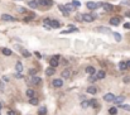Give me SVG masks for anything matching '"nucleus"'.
<instances>
[{
  "mask_svg": "<svg viewBox=\"0 0 130 115\" xmlns=\"http://www.w3.org/2000/svg\"><path fill=\"white\" fill-rule=\"evenodd\" d=\"M96 16H97L96 14H83L82 19H83V22H86V23H91V22H93V19H95Z\"/></svg>",
  "mask_w": 130,
  "mask_h": 115,
  "instance_id": "f257e3e1",
  "label": "nucleus"
},
{
  "mask_svg": "<svg viewBox=\"0 0 130 115\" xmlns=\"http://www.w3.org/2000/svg\"><path fill=\"white\" fill-rule=\"evenodd\" d=\"M58 63H60V56H53L51 58V61H49V66L54 67V68L58 66Z\"/></svg>",
  "mask_w": 130,
  "mask_h": 115,
  "instance_id": "f03ea898",
  "label": "nucleus"
},
{
  "mask_svg": "<svg viewBox=\"0 0 130 115\" xmlns=\"http://www.w3.org/2000/svg\"><path fill=\"white\" fill-rule=\"evenodd\" d=\"M86 6L90 9V10H95V9H97V8H100V6H102V4L101 3H98V4H96V3H92V1H88L87 4H86Z\"/></svg>",
  "mask_w": 130,
  "mask_h": 115,
  "instance_id": "7ed1b4c3",
  "label": "nucleus"
},
{
  "mask_svg": "<svg viewBox=\"0 0 130 115\" xmlns=\"http://www.w3.org/2000/svg\"><path fill=\"white\" fill-rule=\"evenodd\" d=\"M37 3H38V5H39V6H44V8L51 6L52 4H53L52 0H38Z\"/></svg>",
  "mask_w": 130,
  "mask_h": 115,
  "instance_id": "20e7f679",
  "label": "nucleus"
},
{
  "mask_svg": "<svg viewBox=\"0 0 130 115\" xmlns=\"http://www.w3.org/2000/svg\"><path fill=\"white\" fill-rule=\"evenodd\" d=\"M104 100H105V101H107V103H111V101H114V100H115V96H114V94L109 92V94L104 95Z\"/></svg>",
  "mask_w": 130,
  "mask_h": 115,
  "instance_id": "39448f33",
  "label": "nucleus"
},
{
  "mask_svg": "<svg viewBox=\"0 0 130 115\" xmlns=\"http://www.w3.org/2000/svg\"><path fill=\"white\" fill-rule=\"evenodd\" d=\"M120 20H121V19H120L119 16H113V18L110 19V24L116 27V25H119V24H120Z\"/></svg>",
  "mask_w": 130,
  "mask_h": 115,
  "instance_id": "423d86ee",
  "label": "nucleus"
},
{
  "mask_svg": "<svg viewBox=\"0 0 130 115\" xmlns=\"http://www.w3.org/2000/svg\"><path fill=\"white\" fill-rule=\"evenodd\" d=\"M52 85L54 87H61L62 85H63V81H62V78H56L52 81Z\"/></svg>",
  "mask_w": 130,
  "mask_h": 115,
  "instance_id": "0eeeda50",
  "label": "nucleus"
},
{
  "mask_svg": "<svg viewBox=\"0 0 130 115\" xmlns=\"http://www.w3.org/2000/svg\"><path fill=\"white\" fill-rule=\"evenodd\" d=\"M1 19H3L4 22H14L15 18L11 16V15H9V14H3V15H1Z\"/></svg>",
  "mask_w": 130,
  "mask_h": 115,
  "instance_id": "6e6552de",
  "label": "nucleus"
},
{
  "mask_svg": "<svg viewBox=\"0 0 130 115\" xmlns=\"http://www.w3.org/2000/svg\"><path fill=\"white\" fill-rule=\"evenodd\" d=\"M49 25H51V28H60L61 27V23L56 19H51V23H49Z\"/></svg>",
  "mask_w": 130,
  "mask_h": 115,
  "instance_id": "1a4fd4ad",
  "label": "nucleus"
},
{
  "mask_svg": "<svg viewBox=\"0 0 130 115\" xmlns=\"http://www.w3.org/2000/svg\"><path fill=\"white\" fill-rule=\"evenodd\" d=\"M56 73V68L54 67H51V66H49V67L46 70V75L47 76H52V75H54Z\"/></svg>",
  "mask_w": 130,
  "mask_h": 115,
  "instance_id": "9d476101",
  "label": "nucleus"
},
{
  "mask_svg": "<svg viewBox=\"0 0 130 115\" xmlns=\"http://www.w3.org/2000/svg\"><path fill=\"white\" fill-rule=\"evenodd\" d=\"M58 9H60V10L62 11V14H63L65 16H67V15H68V10L66 9V6H65V5H62V4H60V5H58Z\"/></svg>",
  "mask_w": 130,
  "mask_h": 115,
  "instance_id": "9b49d317",
  "label": "nucleus"
},
{
  "mask_svg": "<svg viewBox=\"0 0 130 115\" xmlns=\"http://www.w3.org/2000/svg\"><path fill=\"white\" fill-rule=\"evenodd\" d=\"M105 76H106L105 71H98V72H96V78H97V80H102V78H105Z\"/></svg>",
  "mask_w": 130,
  "mask_h": 115,
  "instance_id": "f8f14e48",
  "label": "nucleus"
},
{
  "mask_svg": "<svg viewBox=\"0 0 130 115\" xmlns=\"http://www.w3.org/2000/svg\"><path fill=\"white\" fill-rule=\"evenodd\" d=\"M28 6H29V8H32V9L38 8V3H37V0H30V1H28Z\"/></svg>",
  "mask_w": 130,
  "mask_h": 115,
  "instance_id": "ddd939ff",
  "label": "nucleus"
},
{
  "mask_svg": "<svg viewBox=\"0 0 130 115\" xmlns=\"http://www.w3.org/2000/svg\"><path fill=\"white\" fill-rule=\"evenodd\" d=\"M15 70H16V72H23V65H22V62H16L15 63Z\"/></svg>",
  "mask_w": 130,
  "mask_h": 115,
  "instance_id": "4468645a",
  "label": "nucleus"
},
{
  "mask_svg": "<svg viewBox=\"0 0 130 115\" xmlns=\"http://www.w3.org/2000/svg\"><path fill=\"white\" fill-rule=\"evenodd\" d=\"M86 72L88 75H95L96 70H95V67H92V66H88V67H86Z\"/></svg>",
  "mask_w": 130,
  "mask_h": 115,
  "instance_id": "2eb2a0df",
  "label": "nucleus"
},
{
  "mask_svg": "<svg viewBox=\"0 0 130 115\" xmlns=\"http://www.w3.org/2000/svg\"><path fill=\"white\" fill-rule=\"evenodd\" d=\"M62 77L63 78H70L71 77V71L70 70H63V72H62Z\"/></svg>",
  "mask_w": 130,
  "mask_h": 115,
  "instance_id": "dca6fc26",
  "label": "nucleus"
},
{
  "mask_svg": "<svg viewBox=\"0 0 130 115\" xmlns=\"http://www.w3.org/2000/svg\"><path fill=\"white\" fill-rule=\"evenodd\" d=\"M102 8H104L105 11H111L114 9V6L111 5V4H102Z\"/></svg>",
  "mask_w": 130,
  "mask_h": 115,
  "instance_id": "f3484780",
  "label": "nucleus"
},
{
  "mask_svg": "<svg viewBox=\"0 0 130 115\" xmlns=\"http://www.w3.org/2000/svg\"><path fill=\"white\" fill-rule=\"evenodd\" d=\"M87 92L88 94H91V95H95L97 92V88L95 86H90V87H87Z\"/></svg>",
  "mask_w": 130,
  "mask_h": 115,
  "instance_id": "a211bd4d",
  "label": "nucleus"
},
{
  "mask_svg": "<svg viewBox=\"0 0 130 115\" xmlns=\"http://www.w3.org/2000/svg\"><path fill=\"white\" fill-rule=\"evenodd\" d=\"M97 32H101V33H110L111 30L109 28H106V27H98L97 28Z\"/></svg>",
  "mask_w": 130,
  "mask_h": 115,
  "instance_id": "6ab92c4d",
  "label": "nucleus"
},
{
  "mask_svg": "<svg viewBox=\"0 0 130 115\" xmlns=\"http://www.w3.org/2000/svg\"><path fill=\"white\" fill-rule=\"evenodd\" d=\"M25 94H27V96H28L29 99H32V97H34V90L33 88H28V90L25 91Z\"/></svg>",
  "mask_w": 130,
  "mask_h": 115,
  "instance_id": "aec40b11",
  "label": "nucleus"
},
{
  "mask_svg": "<svg viewBox=\"0 0 130 115\" xmlns=\"http://www.w3.org/2000/svg\"><path fill=\"white\" fill-rule=\"evenodd\" d=\"M75 32H78V29L77 28H75V27H71V28H68V29H67V30H63V32H62V33H75Z\"/></svg>",
  "mask_w": 130,
  "mask_h": 115,
  "instance_id": "412c9836",
  "label": "nucleus"
},
{
  "mask_svg": "<svg viewBox=\"0 0 130 115\" xmlns=\"http://www.w3.org/2000/svg\"><path fill=\"white\" fill-rule=\"evenodd\" d=\"M124 100H125V96H118V97H115L114 103H115V104H121Z\"/></svg>",
  "mask_w": 130,
  "mask_h": 115,
  "instance_id": "4be33fe9",
  "label": "nucleus"
},
{
  "mask_svg": "<svg viewBox=\"0 0 130 115\" xmlns=\"http://www.w3.org/2000/svg\"><path fill=\"white\" fill-rule=\"evenodd\" d=\"M1 52H3V55H4V56H11V53H13L11 49H9V48H3V51H1Z\"/></svg>",
  "mask_w": 130,
  "mask_h": 115,
  "instance_id": "5701e85b",
  "label": "nucleus"
},
{
  "mask_svg": "<svg viewBox=\"0 0 130 115\" xmlns=\"http://www.w3.org/2000/svg\"><path fill=\"white\" fill-rule=\"evenodd\" d=\"M46 113H47V109H46V106H42V108L38 110V115H46Z\"/></svg>",
  "mask_w": 130,
  "mask_h": 115,
  "instance_id": "b1692460",
  "label": "nucleus"
},
{
  "mask_svg": "<svg viewBox=\"0 0 130 115\" xmlns=\"http://www.w3.org/2000/svg\"><path fill=\"white\" fill-rule=\"evenodd\" d=\"M34 18H35V14H30V15L24 18V22H25V23H28V22H30L32 19H34Z\"/></svg>",
  "mask_w": 130,
  "mask_h": 115,
  "instance_id": "393cba45",
  "label": "nucleus"
},
{
  "mask_svg": "<svg viewBox=\"0 0 130 115\" xmlns=\"http://www.w3.org/2000/svg\"><path fill=\"white\" fill-rule=\"evenodd\" d=\"M119 68L121 70V71H125L128 67H126V62H120L119 63Z\"/></svg>",
  "mask_w": 130,
  "mask_h": 115,
  "instance_id": "a878e982",
  "label": "nucleus"
},
{
  "mask_svg": "<svg viewBox=\"0 0 130 115\" xmlns=\"http://www.w3.org/2000/svg\"><path fill=\"white\" fill-rule=\"evenodd\" d=\"M41 81H42L41 77H33V80H32V82L30 83H35V85H38V83H41Z\"/></svg>",
  "mask_w": 130,
  "mask_h": 115,
  "instance_id": "bb28decb",
  "label": "nucleus"
},
{
  "mask_svg": "<svg viewBox=\"0 0 130 115\" xmlns=\"http://www.w3.org/2000/svg\"><path fill=\"white\" fill-rule=\"evenodd\" d=\"M114 38H115L116 42H120V41H121V35H120L119 33H116V32L114 33Z\"/></svg>",
  "mask_w": 130,
  "mask_h": 115,
  "instance_id": "cd10ccee",
  "label": "nucleus"
},
{
  "mask_svg": "<svg viewBox=\"0 0 130 115\" xmlns=\"http://www.w3.org/2000/svg\"><path fill=\"white\" fill-rule=\"evenodd\" d=\"M116 113H118V109H116V108H110L109 109V114L110 115H115Z\"/></svg>",
  "mask_w": 130,
  "mask_h": 115,
  "instance_id": "c85d7f7f",
  "label": "nucleus"
},
{
  "mask_svg": "<svg viewBox=\"0 0 130 115\" xmlns=\"http://www.w3.org/2000/svg\"><path fill=\"white\" fill-rule=\"evenodd\" d=\"M29 103L32 105H38V100L35 99V97H32V99H29Z\"/></svg>",
  "mask_w": 130,
  "mask_h": 115,
  "instance_id": "c756f323",
  "label": "nucleus"
},
{
  "mask_svg": "<svg viewBox=\"0 0 130 115\" xmlns=\"http://www.w3.org/2000/svg\"><path fill=\"white\" fill-rule=\"evenodd\" d=\"M72 5H73L75 8H80V6H81V3L77 1V0H73V1H72Z\"/></svg>",
  "mask_w": 130,
  "mask_h": 115,
  "instance_id": "7c9ffc66",
  "label": "nucleus"
},
{
  "mask_svg": "<svg viewBox=\"0 0 130 115\" xmlns=\"http://www.w3.org/2000/svg\"><path fill=\"white\" fill-rule=\"evenodd\" d=\"M22 55H23L24 57H29V56H30V53L27 51V49H22Z\"/></svg>",
  "mask_w": 130,
  "mask_h": 115,
  "instance_id": "2f4dec72",
  "label": "nucleus"
},
{
  "mask_svg": "<svg viewBox=\"0 0 130 115\" xmlns=\"http://www.w3.org/2000/svg\"><path fill=\"white\" fill-rule=\"evenodd\" d=\"M28 72H29V75H30V76H35V73H37V71H35L34 68H30V70L28 71Z\"/></svg>",
  "mask_w": 130,
  "mask_h": 115,
  "instance_id": "473e14b6",
  "label": "nucleus"
},
{
  "mask_svg": "<svg viewBox=\"0 0 130 115\" xmlns=\"http://www.w3.org/2000/svg\"><path fill=\"white\" fill-rule=\"evenodd\" d=\"M88 106H96V100H90L88 101Z\"/></svg>",
  "mask_w": 130,
  "mask_h": 115,
  "instance_id": "72a5a7b5",
  "label": "nucleus"
},
{
  "mask_svg": "<svg viewBox=\"0 0 130 115\" xmlns=\"http://www.w3.org/2000/svg\"><path fill=\"white\" fill-rule=\"evenodd\" d=\"M73 5H72V4H70V5H68V4H67V5H66V9H67V10H68V13H70V10H73Z\"/></svg>",
  "mask_w": 130,
  "mask_h": 115,
  "instance_id": "f704fd0d",
  "label": "nucleus"
},
{
  "mask_svg": "<svg viewBox=\"0 0 130 115\" xmlns=\"http://www.w3.org/2000/svg\"><path fill=\"white\" fill-rule=\"evenodd\" d=\"M6 115H16V113L14 111V110H8V113Z\"/></svg>",
  "mask_w": 130,
  "mask_h": 115,
  "instance_id": "c9c22d12",
  "label": "nucleus"
},
{
  "mask_svg": "<svg viewBox=\"0 0 130 115\" xmlns=\"http://www.w3.org/2000/svg\"><path fill=\"white\" fill-rule=\"evenodd\" d=\"M96 76H93V75H90V81H91V82H93V81H96Z\"/></svg>",
  "mask_w": 130,
  "mask_h": 115,
  "instance_id": "e433bc0d",
  "label": "nucleus"
},
{
  "mask_svg": "<svg viewBox=\"0 0 130 115\" xmlns=\"http://www.w3.org/2000/svg\"><path fill=\"white\" fill-rule=\"evenodd\" d=\"M4 91V82H3V80L0 81V92H3Z\"/></svg>",
  "mask_w": 130,
  "mask_h": 115,
  "instance_id": "4c0bfd02",
  "label": "nucleus"
},
{
  "mask_svg": "<svg viewBox=\"0 0 130 115\" xmlns=\"http://www.w3.org/2000/svg\"><path fill=\"white\" fill-rule=\"evenodd\" d=\"M121 108H123L124 110H126V111H130V106H129V105H123Z\"/></svg>",
  "mask_w": 130,
  "mask_h": 115,
  "instance_id": "58836bf2",
  "label": "nucleus"
},
{
  "mask_svg": "<svg viewBox=\"0 0 130 115\" xmlns=\"http://www.w3.org/2000/svg\"><path fill=\"white\" fill-rule=\"evenodd\" d=\"M129 81H130V77L125 76V77H124V83H129Z\"/></svg>",
  "mask_w": 130,
  "mask_h": 115,
  "instance_id": "ea45409f",
  "label": "nucleus"
},
{
  "mask_svg": "<svg viewBox=\"0 0 130 115\" xmlns=\"http://www.w3.org/2000/svg\"><path fill=\"white\" fill-rule=\"evenodd\" d=\"M18 10H19L20 13H25V9H24V8H22V6H18Z\"/></svg>",
  "mask_w": 130,
  "mask_h": 115,
  "instance_id": "a19ab883",
  "label": "nucleus"
},
{
  "mask_svg": "<svg viewBox=\"0 0 130 115\" xmlns=\"http://www.w3.org/2000/svg\"><path fill=\"white\" fill-rule=\"evenodd\" d=\"M76 19H77V20H83V19H82V15H81V14H77V15H76Z\"/></svg>",
  "mask_w": 130,
  "mask_h": 115,
  "instance_id": "79ce46f5",
  "label": "nucleus"
},
{
  "mask_svg": "<svg viewBox=\"0 0 130 115\" xmlns=\"http://www.w3.org/2000/svg\"><path fill=\"white\" fill-rule=\"evenodd\" d=\"M124 28L125 29H130V23H125L124 24Z\"/></svg>",
  "mask_w": 130,
  "mask_h": 115,
  "instance_id": "37998d69",
  "label": "nucleus"
},
{
  "mask_svg": "<svg viewBox=\"0 0 130 115\" xmlns=\"http://www.w3.org/2000/svg\"><path fill=\"white\" fill-rule=\"evenodd\" d=\"M82 106H83V108H87V106H88V101H83Z\"/></svg>",
  "mask_w": 130,
  "mask_h": 115,
  "instance_id": "c03bdc74",
  "label": "nucleus"
},
{
  "mask_svg": "<svg viewBox=\"0 0 130 115\" xmlns=\"http://www.w3.org/2000/svg\"><path fill=\"white\" fill-rule=\"evenodd\" d=\"M15 77H18V78H22V75H20L19 72H18V73L15 75Z\"/></svg>",
  "mask_w": 130,
  "mask_h": 115,
  "instance_id": "a18cd8bd",
  "label": "nucleus"
},
{
  "mask_svg": "<svg viewBox=\"0 0 130 115\" xmlns=\"http://www.w3.org/2000/svg\"><path fill=\"white\" fill-rule=\"evenodd\" d=\"M35 56H37L38 58H41V53H39V52H35Z\"/></svg>",
  "mask_w": 130,
  "mask_h": 115,
  "instance_id": "49530a36",
  "label": "nucleus"
},
{
  "mask_svg": "<svg viewBox=\"0 0 130 115\" xmlns=\"http://www.w3.org/2000/svg\"><path fill=\"white\" fill-rule=\"evenodd\" d=\"M3 80H4V81H9V77H8V76H4Z\"/></svg>",
  "mask_w": 130,
  "mask_h": 115,
  "instance_id": "de8ad7c7",
  "label": "nucleus"
},
{
  "mask_svg": "<svg viewBox=\"0 0 130 115\" xmlns=\"http://www.w3.org/2000/svg\"><path fill=\"white\" fill-rule=\"evenodd\" d=\"M126 67H128V68H130V61H128V62H126Z\"/></svg>",
  "mask_w": 130,
  "mask_h": 115,
  "instance_id": "09e8293b",
  "label": "nucleus"
},
{
  "mask_svg": "<svg viewBox=\"0 0 130 115\" xmlns=\"http://www.w3.org/2000/svg\"><path fill=\"white\" fill-rule=\"evenodd\" d=\"M125 16H128V18H130V13H125Z\"/></svg>",
  "mask_w": 130,
  "mask_h": 115,
  "instance_id": "8fccbe9b",
  "label": "nucleus"
},
{
  "mask_svg": "<svg viewBox=\"0 0 130 115\" xmlns=\"http://www.w3.org/2000/svg\"><path fill=\"white\" fill-rule=\"evenodd\" d=\"M0 109H1V103H0Z\"/></svg>",
  "mask_w": 130,
  "mask_h": 115,
  "instance_id": "3c124183",
  "label": "nucleus"
}]
</instances>
